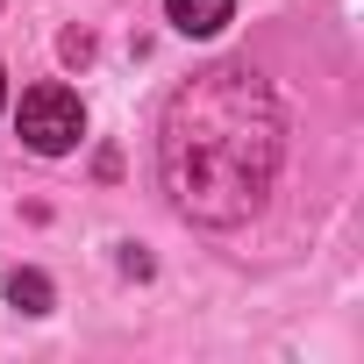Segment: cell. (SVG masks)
<instances>
[{
    "label": "cell",
    "instance_id": "obj_1",
    "mask_svg": "<svg viewBox=\"0 0 364 364\" xmlns=\"http://www.w3.org/2000/svg\"><path fill=\"white\" fill-rule=\"evenodd\" d=\"M15 122H22V143H29L36 157H65V150L79 143V129H86L79 93H65V86H29Z\"/></svg>",
    "mask_w": 364,
    "mask_h": 364
},
{
    "label": "cell",
    "instance_id": "obj_3",
    "mask_svg": "<svg viewBox=\"0 0 364 364\" xmlns=\"http://www.w3.org/2000/svg\"><path fill=\"white\" fill-rule=\"evenodd\" d=\"M8 300L22 314H50V279L43 272H8Z\"/></svg>",
    "mask_w": 364,
    "mask_h": 364
},
{
    "label": "cell",
    "instance_id": "obj_4",
    "mask_svg": "<svg viewBox=\"0 0 364 364\" xmlns=\"http://www.w3.org/2000/svg\"><path fill=\"white\" fill-rule=\"evenodd\" d=\"M0 107H8V79H0Z\"/></svg>",
    "mask_w": 364,
    "mask_h": 364
},
{
    "label": "cell",
    "instance_id": "obj_2",
    "mask_svg": "<svg viewBox=\"0 0 364 364\" xmlns=\"http://www.w3.org/2000/svg\"><path fill=\"white\" fill-rule=\"evenodd\" d=\"M164 15H171L178 36H215V29H229L236 0H164Z\"/></svg>",
    "mask_w": 364,
    "mask_h": 364
}]
</instances>
